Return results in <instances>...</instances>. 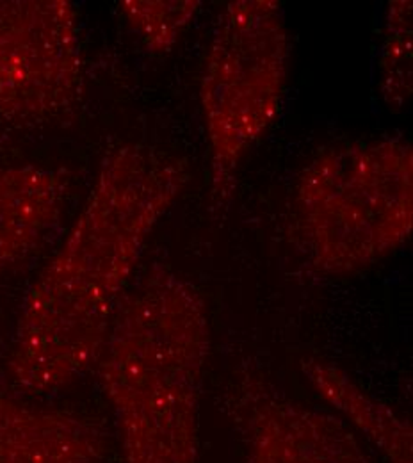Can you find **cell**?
Instances as JSON below:
<instances>
[{"instance_id": "10", "label": "cell", "mask_w": 413, "mask_h": 463, "mask_svg": "<svg viewBox=\"0 0 413 463\" xmlns=\"http://www.w3.org/2000/svg\"><path fill=\"white\" fill-rule=\"evenodd\" d=\"M412 0L389 4L378 59L380 91L390 109H403L413 91Z\"/></svg>"}, {"instance_id": "5", "label": "cell", "mask_w": 413, "mask_h": 463, "mask_svg": "<svg viewBox=\"0 0 413 463\" xmlns=\"http://www.w3.org/2000/svg\"><path fill=\"white\" fill-rule=\"evenodd\" d=\"M84 91L79 11L68 0H0V113L16 123L68 115Z\"/></svg>"}, {"instance_id": "6", "label": "cell", "mask_w": 413, "mask_h": 463, "mask_svg": "<svg viewBox=\"0 0 413 463\" xmlns=\"http://www.w3.org/2000/svg\"><path fill=\"white\" fill-rule=\"evenodd\" d=\"M229 406L248 463H371L343 420L287 398L262 373L246 369Z\"/></svg>"}, {"instance_id": "8", "label": "cell", "mask_w": 413, "mask_h": 463, "mask_svg": "<svg viewBox=\"0 0 413 463\" xmlns=\"http://www.w3.org/2000/svg\"><path fill=\"white\" fill-rule=\"evenodd\" d=\"M68 176L40 166H0V275L31 257L58 227Z\"/></svg>"}, {"instance_id": "11", "label": "cell", "mask_w": 413, "mask_h": 463, "mask_svg": "<svg viewBox=\"0 0 413 463\" xmlns=\"http://www.w3.org/2000/svg\"><path fill=\"white\" fill-rule=\"evenodd\" d=\"M198 0H123L119 11L152 52H168L198 13Z\"/></svg>"}, {"instance_id": "4", "label": "cell", "mask_w": 413, "mask_h": 463, "mask_svg": "<svg viewBox=\"0 0 413 463\" xmlns=\"http://www.w3.org/2000/svg\"><path fill=\"white\" fill-rule=\"evenodd\" d=\"M291 40L277 0H232L221 11L202 77V108L212 166V194L230 198L249 148L280 111Z\"/></svg>"}, {"instance_id": "1", "label": "cell", "mask_w": 413, "mask_h": 463, "mask_svg": "<svg viewBox=\"0 0 413 463\" xmlns=\"http://www.w3.org/2000/svg\"><path fill=\"white\" fill-rule=\"evenodd\" d=\"M191 178L185 159L152 145L109 150L60 251L27 292L7 369L51 392L97 362L145 242Z\"/></svg>"}, {"instance_id": "3", "label": "cell", "mask_w": 413, "mask_h": 463, "mask_svg": "<svg viewBox=\"0 0 413 463\" xmlns=\"http://www.w3.org/2000/svg\"><path fill=\"white\" fill-rule=\"evenodd\" d=\"M293 205L301 246L319 273L348 275L383 260L412 235V143L324 146L297 175Z\"/></svg>"}, {"instance_id": "9", "label": "cell", "mask_w": 413, "mask_h": 463, "mask_svg": "<svg viewBox=\"0 0 413 463\" xmlns=\"http://www.w3.org/2000/svg\"><path fill=\"white\" fill-rule=\"evenodd\" d=\"M314 389L371 439L392 463H413L412 424L390 406L369 396L339 365L306 356L299 362Z\"/></svg>"}, {"instance_id": "7", "label": "cell", "mask_w": 413, "mask_h": 463, "mask_svg": "<svg viewBox=\"0 0 413 463\" xmlns=\"http://www.w3.org/2000/svg\"><path fill=\"white\" fill-rule=\"evenodd\" d=\"M104 449L97 424L29 405L0 385V463H102Z\"/></svg>"}, {"instance_id": "2", "label": "cell", "mask_w": 413, "mask_h": 463, "mask_svg": "<svg viewBox=\"0 0 413 463\" xmlns=\"http://www.w3.org/2000/svg\"><path fill=\"white\" fill-rule=\"evenodd\" d=\"M211 351L200 289L154 268L123 305L99 354L125 463H198L200 403Z\"/></svg>"}]
</instances>
